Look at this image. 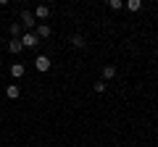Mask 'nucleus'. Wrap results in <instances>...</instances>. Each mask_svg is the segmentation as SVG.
I'll return each instance as SVG.
<instances>
[{"label":"nucleus","instance_id":"f257e3e1","mask_svg":"<svg viewBox=\"0 0 158 147\" xmlns=\"http://www.w3.org/2000/svg\"><path fill=\"white\" fill-rule=\"evenodd\" d=\"M19 24H21L27 32H34L37 29V18H34L32 11H21V16H19Z\"/></svg>","mask_w":158,"mask_h":147},{"label":"nucleus","instance_id":"f03ea898","mask_svg":"<svg viewBox=\"0 0 158 147\" xmlns=\"http://www.w3.org/2000/svg\"><path fill=\"white\" fill-rule=\"evenodd\" d=\"M21 45H24V47H37V45H40V37H37L34 32H24V34H21Z\"/></svg>","mask_w":158,"mask_h":147},{"label":"nucleus","instance_id":"7ed1b4c3","mask_svg":"<svg viewBox=\"0 0 158 147\" xmlns=\"http://www.w3.org/2000/svg\"><path fill=\"white\" fill-rule=\"evenodd\" d=\"M50 66H53V63H50L48 55H37V58H34V68H37V71L45 74V71H50Z\"/></svg>","mask_w":158,"mask_h":147},{"label":"nucleus","instance_id":"20e7f679","mask_svg":"<svg viewBox=\"0 0 158 147\" xmlns=\"http://www.w3.org/2000/svg\"><path fill=\"white\" fill-rule=\"evenodd\" d=\"M34 34H37L40 40H48V37L53 34V29L48 26V24H37V29H34Z\"/></svg>","mask_w":158,"mask_h":147},{"label":"nucleus","instance_id":"39448f33","mask_svg":"<svg viewBox=\"0 0 158 147\" xmlns=\"http://www.w3.org/2000/svg\"><path fill=\"white\" fill-rule=\"evenodd\" d=\"M24 74H27L24 63H11V76H13V79H21Z\"/></svg>","mask_w":158,"mask_h":147},{"label":"nucleus","instance_id":"423d86ee","mask_svg":"<svg viewBox=\"0 0 158 147\" xmlns=\"http://www.w3.org/2000/svg\"><path fill=\"white\" fill-rule=\"evenodd\" d=\"M34 18H40V21H45L48 16H50V6H37V11H32Z\"/></svg>","mask_w":158,"mask_h":147},{"label":"nucleus","instance_id":"0eeeda50","mask_svg":"<svg viewBox=\"0 0 158 147\" xmlns=\"http://www.w3.org/2000/svg\"><path fill=\"white\" fill-rule=\"evenodd\" d=\"M113 76H116V66L113 63H106L103 66V79H113Z\"/></svg>","mask_w":158,"mask_h":147},{"label":"nucleus","instance_id":"6e6552de","mask_svg":"<svg viewBox=\"0 0 158 147\" xmlns=\"http://www.w3.org/2000/svg\"><path fill=\"white\" fill-rule=\"evenodd\" d=\"M8 29H11V34H13V40H21V32H24V26H21V24H19V21H13L11 26H8Z\"/></svg>","mask_w":158,"mask_h":147},{"label":"nucleus","instance_id":"1a4fd4ad","mask_svg":"<svg viewBox=\"0 0 158 147\" xmlns=\"http://www.w3.org/2000/svg\"><path fill=\"white\" fill-rule=\"evenodd\" d=\"M8 50H11L13 55H19V53L24 50V45H21V40H11V42H8Z\"/></svg>","mask_w":158,"mask_h":147},{"label":"nucleus","instance_id":"9d476101","mask_svg":"<svg viewBox=\"0 0 158 147\" xmlns=\"http://www.w3.org/2000/svg\"><path fill=\"white\" fill-rule=\"evenodd\" d=\"M6 95L11 97V100H16V97L21 95V87H19V84H8V89H6Z\"/></svg>","mask_w":158,"mask_h":147},{"label":"nucleus","instance_id":"9b49d317","mask_svg":"<svg viewBox=\"0 0 158 147\" xmlns=\"http://www.w3.org/2000/svg\"><path fill=\"white\" fill-rule=\"evenodd\" d=\"M85 45H87V42H85V37H82V34H74V37H71V47H77V50H82Z\"/></svg>","mask_w":158,"mask_h":147},{"label":"nucleus","instance_id":"f8f14e48","mask_svg":"<svg viewBox=\"0 0 158 147\" xmlns=\"http://www.w3.org/2000/svg\"><path fill=\"white\" fill-rule=\"evenodd\" d=\"M121 6H124L121 0H108V8H111V11H121Z\"/></svg>","mask_w":158,"mask_h":147},{"label":"nucleus","instance_id":"ddd939ff","mask_svg":"<svg viewBox=\"0 0 158 147\" xmlns=\"http://www.w3.org/2000/svg\"><path fill=\"white\" fill-rule=\"evenodd\" d=\"M127 8H129V11H140L142 3H140V0H129V3H127Z\"/></svg>","mask_w":158,"mask_h":147},{"label":"nucleus","instance_id":"4468645a","mask_svg":"<svg viewBox=\"0 0 158 147\" xmlns=\"http://www.w3.org/2000/svg\"><path fill=\"white\" fill-rule=\"evenodd\" d=\"M92 89H95L98 95H103V92H106V81H95V84H92Z\"/></svg>","mask_w":158,"mask_h":147}]
</instances>
